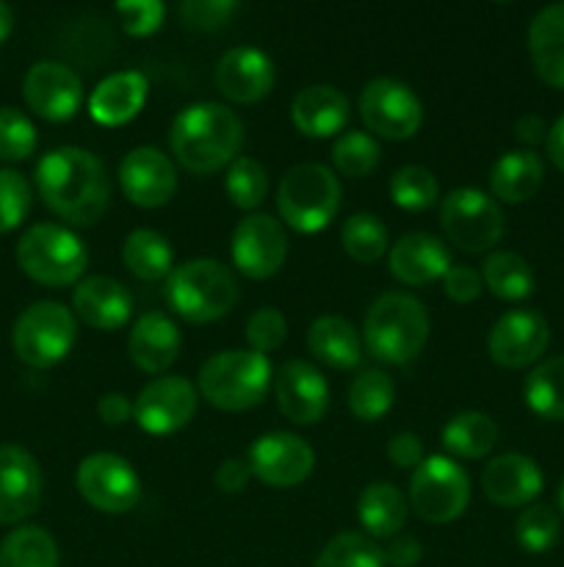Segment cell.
I'll return each mask as SVG.
<instances>
[{
  "label": "cell",
  "mask_w": 564,
  "mask_h": 567,
  "mask_svg": "<svg viewBox=\"0 0 564 567\" xmlns=\"http://www.w3.org/2000/svg\"><path fill=\"white\" fill-rule=\"evenodd\" d=\"M97 415L103 424L119 426L133 415V404L127 402V396H122V393H105L97 402Z\"/></svg>",
  "instance_id": "db71d44e"
},
{
  "label": "cell",
  "mask_w": 564,
  "mask_h": 567,
  "mask_svg": "<svg viewBox=\"0 0 564 567\" xmlns=\"http://www.w3.org/2000/svg\"><path fill=\"white\" fill-rule=\"evenodd\" d=\"M0 567H59V546L42 526H20L0 543Z\"/></svg>",
  "instance_id": "e575fe53"
},
{
  "label": "cell",
  "mask_w": 564,
  "mask_h": 567,
  "mask_svg": "<svg viewBox=\"0 0 564 567\" xmlns=\"http://www.w3.org/2000/svg\"><path fill=\"white\" fill-rule=\"evenodd\" d=\"M22 94L33 114L48 122H66L81 109V78L59 61H39L28 70Z\"/></svg>",
  "instance_id": "e0dca14e"
},
{
  "label": "cell",
  "mask_w": 564,
  "mask_h": 567,
  "mask_svg": "<svg viewBox=\"0 0 564 567\" xmlns=\"http://www.w3.org/2000/svg\"><path fill=\"white\" fill-rule=\"evenodd\" d=\"M288 238L280 221L269 214H249L232 230V264L249 280H265L282 269Z\"/></svg>",
  "instance_id": "4fadbf2b"
},
{
  "label": "cell",
  "mask_w": 564,
  "mask_h": 567,
  "mask_svg": "<svg viewBox=\"0 0 564 567\" xmlns=\"http://www.w3.org/2000/svg\"><path fill=\"white\" fill-rule=\"evenodd\" d=\"M390 197L404 210H426L440 199V186L426 166L409 164L390 177Z\"/></svg>",
  "instance_id": "ab89813d"
},
{
  "label": "cell",
  "mask_w": 564,
  "mask_h": 567,
  "mask_svg": "<svg viewBox=\"0 0 564 567\" xmlns=\"http://www.w3.org/2000/svg\"><path fill=\"white\" fill-rule=\"evenodd\" d=\"M130 360L147 374H164L180 354V330L164 313H144L127 338Z\"/></svg>",
  "instance_id": "484cf974"
},
{
  "label": "cell",
  "mask_w": 564,
  "mask_h": 567,
  "mask_svg": "<svg viewBox=\"0 0 564 567\" xmlns=\"http://www.w3.org/2000/svg\"><path fill=\"white\" fill-rule=\"evenodd\" d=\"M529 53L536 75L553 89H564V3L542 9L531 20Z\"/></svg>",
  "instance_id": "83f0119b"
},
{
  "label": "cell",
  "mask_w": 564,
  "mask_h": 567,
  "mask_svg": "<svg viewBox=\"0 0 564 567\" xmlns=\"http://www.w3.org/2000/svg\"><path fill=\"white\" fill-rule=\"evenodd\" d=\"M291 120L304 136H335L348 122L346 94L330 83H315V86L302 89L291 103Z\"/></svg>",
  "instance_id": "d4e9b609"
},
{
  "label": "cell",
  "mask_w": 564,
  "mask_h": 567,
  "mask_svg": "<svg viewBox=\"0 0 564 567\" xmlns=\"http://www.w3.org/2000/svg\"><path fill=\"white\" fill-rule=\"evenodd\" d=\"M385 551L359 532H341L332 537L321 554L315 557L313 567H385Z\"/></svg>",
  "instance_id": "74e56055"
},
{
  "label": "cell",
  "mask_w": 564,
  "mask_h": 567,
  "mask_svg": "<svg viewBox=\"0 0 564 567\" xmlns=\"http://www.w3.org/2000/svg\"><path fill=\"white\" fill-rule=\"evenodd\" d=\"M197 413V391L182 377H158L142 388L133 404L138 426L149 435H171Z\"/></svg>",
  "instance_id": "9a60e30c"
},
{
  "label": "cell",
  "mask_w": 564,
  "mask_h": 567,
  "mask_svg": "<svg viewBox=\"0 0 564 567\" xmlns=\"http://www.w3.org/2000/svg\"><path fill=\"white\" fill-rule=\"evenodd\" d=\"M243 336H247L252 352H274V349H280L282 341H285L288 324L276 308H260L249 316Z\"/></svg>",
  "instance_id": "bcb514c9"
},
{
  "label": "cell",
  "mask_w": 564,
  "mask_h": 567,
  "mask_svg": "<svg viewBox=\"0 0 564 567\" xmlns=\"http://www.w3.org/2000/svg\"><path fill=\"white\" fill-rule=\"evenodd\" d=\"M363 338L376 360L404 365L418 358L429 341V313L409 293H382L365 313Z\"/></svg>",
  "instance_id": "3957f363"
},
{
  "label": "cell",
  "mask_w": 564,
  "mask_h": 567,
  "mask_svg": "<svg viewBox=\"0 0 564 567\" xmlns=\"http://www.w3.org/2000/svg\"><path fill=\"white\" fill-rule=\"evenodd\" d=\"M525 404L540 419L564 421V354L547 358L525 377Z\"/></svg>",
  "instance_id": "836d02e7"
},
{
  "label": "cell",
  "mask_w": 564,
  "mask_h": 567,
  "mask_svg": "<svg viewBox=\"0 0 564 567\" xmlns=\"http://www.w3.org/2000/svg\"><path fill=\"white\" fill-rule=\"evenodd\" d=\"M276 404L293 424H315L330 408V385L315 365L288 360L276 374Z\"/></svg>",
  "instance_id": "ffe728a7"
},
{
  "label": "cell",
  "mask_w": 564,
  "mask_h": 567,
  "mask_svg": "<svg viewBox=\"0 0 564 567\" xmlns=\"http://www.w3.org/2000/svg\"><path fill=\"white\" fill-rule=\"evenodd\" d=\"M122 258L125 266L144 282L160 280V277L171 275V260H175V249H171L169 238L160 236L158 230H133L125 238L122 247Z\"/></svg>",
  "instance_id": "1f68e13d"
},
{
  "label": "cell",
  "mask_w": 564,
  "mask_h": 567,
  "mask_svg": "<svg viewBox=\"0 0 564 567\" xmlns=\"http://www.w3.org/2000/svg\"><path fill=\"white\" fill-rule=\"evenodd\" d=\"M387 457L398 468H418L424 463V443L412 432H401V435L390 437V443H387Z\"/></svg>",
  "instance_id": "f907efd6"
},
{
  "label": "cell",
  "mask_w": 564,
  "mask_h": 567,
  "mask_svg": "<svg viewBox=\"0 0 564 567\" xmlns=\"http://www.w3.org/2000/svg\"><path fill=\"white\" fill-rule=\"evenodd\" d=\"M241 142V120L221 103L188 105L175 116L169 131L171 153L194 175H210L232 164Z\"/></svg>",
  "instance_id": "7a4b0ae2"
},
{
  "label": "cell",
  "mask_w": 564,
  "mask_h": 567,
  "mask_svg": "<svg viewBox=\"0 0 564 567\" xmlns=\"http://www.w3.org/2000/svg\"><path fill=\"white\" fill-rule=\"evenodd\" d=\"M307 349L315 360L330 369L348 371L363 358V343L357 330L341 316H321L307 330Z\"/></svg>",
  "instance_id": "f1b7e54d"
},
{
  "label": "cell",
  "mask_w": 564,
  "mask_h": 567,
  "mask_svg": "<svg viewBox=\"0 0 564 567\" xmlns=\"http://www.w3.org/2000/svg\"><path fill=\"white\" fill-rule=\"evenodd\" d=\"M359 524L368 532V537H376V540H385V537H398V532L407 524V502H404L401 493L396 491L387 482H376V485H368L359 496Z\"/></svg>",
  "instance_id": "4dcf8cb0"
},
{
  "label": "cell",
  "mask_w": 564,
  "mask_h": 567,
  "mask_svg": "<svg viewBox=\"0 0 564 567\" xmlns=\"http://www.w3.org/2000/svg\"><path fill=\"white\" fill-rule=\"evenodd\" d=\"M551 343V327L536 310H509L487 338L490 358L501 369H525L545 354Z\"/></svg>",
  "instance_id": "2e32d148"
},
{
  "label": "cell",
  "mask_w": 564,
  "mask_h": 567,
  "mask_svg": "<svg viewBox=\"0 0 564 567\" xmlns=\"http://www.w3.org/2000/svg\"><path fill=\"white\" fill-rule=\"evenodd\" d=\"M17 264L39 286H72L88 264L86 247L72 230L59 225H33L17 244Z\"/></svg>",
  "instance_id": "8992f818"
},
{
  "label": "cell",
  "mask_w": 564,
  "mask_h": 567,
  "mask_svg": "<svg viewBox=\"0 0 564 567\" xmlns=\"http://www.w3.org/2000/svg\"><path fill=\"white\" fill-rule=\"evenodd\" d=\"M481 282L498 299L518 302L534 291V271L518 252H492L481 266Z\"/></svg>",
  "instance_id": "d590c367"
},
{
  "label": "cell",
  "mask_w": 564,
  "mask_h": 567,
  "mask_svg": "<svg viewBox=\"0 0 564 567\" xmlns=\"http://www.w3.org/2000/svg\"><path fill=\"white\" fill-rule=\"evenodd\" d=\"M36 186L44 205L72 225H94L111 199L103 161L81 147H55L36 164Z\"/></svg>",
  "instance_id": "6da1fadb"
},
{
  "label": "cell",
  "mask_w": 564,
  "mask_h": 567,
  "mask_svg": "<svg viewBox=\"0 0 564 567\" xmlns=\"http://www.w3.org/2000/svg\"><path fill=\"white\" fill-rule=\"evenodd\" d=\"M216 86L232 103H258L274 86V64L258 48L227 50L216 64Z\"/></svg>",
  "instance_id": "44dd1931"
},
{
  "label": "cell",
  "mask_w": 564,
  "mask_h": 567,
  "mask_svg": "<svg viewBox=\"0 0 564 567\" xmlns=\"http://www.w3.org/2000/svg\"><path fill=\"white\" fill-rule=\"evenodd\" d=\"M119 186L138 208H160L177 192L175 164L160 150L136 147L122 158Z\"/></svg>",
  "instance_id": "ac0fdd59"
},
{
  "label": "cell",
  "mask_w": 564,
  "mask_h": 567,
  "mask_svg": "<svg viewBox=\"0 0 564 567\" xmlns=\"http://www.w3.org/2000/svg\"><path fill=\"white\" fill-rule=\"evenodd\" d=\"M409 502L418 518L429 524H451L468 509V474L448 457H426L409 480Z\"/></svg>",
  "instance_id": "9c48e42d"
},
{
  "label": "cell",
  "mask_w": 564,
  "mask_h": 567,
  "mask_svg": "<svg viewBox=\"0 0 564 567\" xmlns=\"http://www.w3.org/2000/svg\"><path fill=\"white\" fill-rule=\"evenodd\" d=\"M545 144H547V155H551L553 164L564 172V114L553 122V127L547 131Z\"/></svg>",
  "instance_id": "9f6ffc18"
},
{
  "label": "cell",
  "mask_w": 564,
  "mask_h": 567,
  "mask_svg": "<svg viewBox=\"0 0 564 567\" xmlns=\"http://www.w3.org/2000/svg\"><path fill=\"white\" fill-rule=\"evenodd\" d=\"M75 485L83 502L108 515L127 513L142 498V482H138L136 471L130 468L127 460L108 452L92 454V457L83 460L77 465Z\"/></svg>",
  "instance_id": "7c38bea8"
},
{
  "label": "cell",
  "mask_w": 564,
  "mask_h": 567,
  "mask_svg": "<svg viewBox=\"0 0 564 567\" xmlns=\"http://www.w3.org/2000/svg\"><path fill=\"white\" fill-rule=\"evenodd\" d=\"M276 208L296 233H318L341 208V183L326 166L299 164L282 177Z\"/></svg>",
  "instance_id": "52a82bcc"
},
{
  "label": "cell",
  "mask_w": 564,
  "mask_h": 567,
  "mask_svg": "<svg viewBox=\"0 0 564 567\" xmlns=\"http://www.w3.org/2000/svg\"><path fill=\"white\" fill-rule=\"evenodd\" d=\"M390 275L404 286H429L451 269V252L429 233H407L390 249Z\"/></svg>",
  "instance_id": "7402d4cb"
},
{
  "label": "cell",
  "mask_w": 564,
  "mask_h": 567,
  "mask_svg": "<svg viewBox=\"0 0 564 567\" xmlns=\"http://www.w3.org/2000/svg\"><path fill=\"white\" fill-rule=\"evenodd\" d=\"M249 480H252L249 463H243V460L238 457L224 460V463L219 465V471H216V487H219L221 493H241L243 487L249 485Z\"/></svg>",
  "instance_id": "816d5d0a"
},
{
  "label": "cell",
  "mask_w": 564,
  "mask_h": 567,
  "mask_svg": "<svg viewBox=\"0 0 564 567\" xmlns=\"http://www.w3.org/2000/svg\"><path fill=\"white\" fill-rule=\"evenodd\" d=\"M481 487L498 507H525L542 493V471L523 454H501L484 468Z\"/></svg>",
  "instance_id": "cb8c5ba5"
},
{
  "label": "cell",
  "mask_w": 564,
  "mask_h": 567,
  "mask_svg": "<svg viewBox=\"0 0 564 567\" xmlns=\"http://www.w3.org/2000/svg\"><path fill=\"white\" fill-rule=\"evenodd\" d=\"M269 194V175L254 158H236L227 172V197L241 210H254Z\"/></svg>",
  "instance_id": "b9f144b4"
},
{
  "label": "cell",
  "mask_w": 564,
  "mask_h": 567,
  "mask_svg": "<svg viewBox=\"0 0 564 567\" xmlns=\"http://www.w3.org/2000/svg\"><path fill=\"white\" fill-rule=\"evenodd\" d=\"M341 244L357 264H374L387 252V230L374 214H354L343 221Z\"/></svg>",
  "instance_id": "f35d334b"
},
{
  "label": "cell",
  "mask_w": 564,
  "mask_h": 567,
  "mask_svg": "<svg viewBox=\"0 0 564 567\" xmlns=\"http://www.w3.org/2000/svg\"><path fill=\"white\" fill-rule=\"evenodd\" d=\"M11 28H14V11L11 6L0 3V44L11 37Z\"/></svg>",
  "instance_id": "6f0895ef"
},
{
  "label": "cell",
  "mask_w": 564,
  "mask_h": 567,
  "mask_svg": "<svg viewBox=\"0 0 564 567\" xmlns=\"http://www.w3.org/2000/svg\"><path fill=\"white\" fill-rule=\"evenodd\" d=\"M116 14L130 37H149L164 22L166 6L158 0H122L116 3Z\"/></svg>",
  "instance_id": "7dc6e473"
},
{
  "label": "cell",
  "mask_w": 564,
  "mask_h": 567,
  "mask_svg": "<svg viewBox=\"0 0 564 567\" xmlns=\"http://www.w3.org/2000/svg\"><path fill=\"white\" fill-rule=\"evenodd\" d=\"M166 299L171 310L191 324H210L236 308L238 286L219 260L197 258L171 269Z\"/></svg>",
  "instance_id": "277c9868"
},
{
  "label": "cell",
  "mask_w": 564,
  "mask_h": 567,
  "mask_svg": "<svg viewBox=\"0 0 564 567\" xmlns=\"http://www.w3.org/2000/svg\"><path fill=\"white\" fill-rule=\"evenodd\" d=\"M542 183V161L531 150H512L501 155L490 172V188L495 199L509 205L525 203L536 194Z\"/></svg>",
  "instance_id": "f546056e"
},
{
  "label": "cell",
  "mask_w": 564,
  "mask_h": 567,
  "mask_svg": "<svg viewBox=\"0 0 564 567\" xmlns=\"http://www.w3.org/2000/svg\"><path fill=\"white\" fill-rule=\"evenodd\" d=\"M42 502V471L22 446H0V524L31 518Z\"/></svg>",
  "instance_id": "d6986e66"
},
{
  "label": "cell",
  "mask_w": 564,
  "mask_h": 567,
  "mask_svg": "<svg viewBox=\"0 0 564 567\" xmlns=\"http://www.w3.org/2000/svg\"><path fill=\"white\" fill-rule=\"evenodd\" d=\"M359 114L370 133L393 138V142L412 138L424 120L418 94L396 78H374L370 83H365L363 94H359Z\"/></svg>",
  "instance_id": "8fae6325"
},
{
  "label": "cell",
  "mask_w": 564,
  "mask_h": 567,
  "mask_svg": "<svg viewBox=\"0 0 564 567\" xmlns=\"http://www.w3.org/2000/svg\"><path fill=\"white\" fill-rule=\"evenodd\" d=\"M440 221L448 241L462 252H484L503 236V210L490 194L457 188L440 203Z\"/></svg>",
  "instance_id": "30bf717a"
},
{
  "label": "cell",
  "mask_w": 564,
  "mask_h": 567,
  "mask_svg": "<svg viewBox=\"0 0 564 567\" xmlns=\"http://www.w3.org/2000/svg\"><path fill=\"white\" fill-rule=\"evenodd\" d=\"M514 535H518L520 548H525L529 554H545L558 543L562 524H558V515L547 504H531L520 513L518 524H514Z\"/></svg>",
  "instance_id": "60d3db41"
},
{
  "label": "cell",
  "mask_w": 564,
  "mask_h": 567,
  "mask_svg": "<svg viewBox=\"0 0 564 567\" xmlns=\"http://www.w3.org/2000/svg\"><path fill=\"white\" fill-rule=\"evenodd\" d=\"M558 507H562V513H564V482H562V487H558Z\"/></svg>",
  "instance_id": "680465c9"
},
{
  "label": "cell",
  "mask_w": 564,
  "mask_h": 567,
  "mask_svg": "<svg viewBox=\"0 0 564 567\" xmlns=\"http://www.w3.org/2000/svg\"><path fill=\"white\" fill-rule=\"evenodd\" d=\"M498 441V426L495 421L487 413H459L442 430V443L451 454L462 460H479L492 452Z\"/></svg>",
  "instance_id": "d6a6232c"
},
{
  "label": "cell",
  "mask_w": 564,
  "mask_h": 567,
  "mask_svg": "<svg viewBox=\"0 0 564 567\" xmlns=\"http://www.w3.org/2000/svg\"><path fill=\"white\" fill-rule=\"evenodd\" d=\"M75 316L61 302H33L17 319L11 343L17 358L31 369H53L75 347Z\"/></svg>",
  "instance_id": "ba28073f"
},
{
  "label": "cell",
  "mask_w": 564,
  "mask_h": 567,
  "mask_svg": "<svg viewBox=\"0 0 564 567\" xmlns=\"http://www.w3.org/2000/svg\"><path fill=\"white\" fill-rule=\"evenodd\" d=\"M144 100H147V78L142 72H116L97 83L88 97V114L105 127L125 125L142 111Z\"/></svg>",
  "instance_id": "4316f807"
},
{
  "label": "cell",
  "mask_w": 564,
  "mask_h": 567,
  "mask_svg": "<svg viewBox=\"0 0 564 567\" xmlns=\"http://www.w3.org/2000/svg\"><path fill=\"white\" fill-rule=\"evenodd\" d=\"M315 454L293 432H269L249 449V471L269 487H296L313 474Z\"/></svg>",
  "instance_id": "5bb4252c"
},
{
  "label": "cell",
  "mask_w": 564,
  "mask_h": 567,
  "mask_svg": "<svg viewBox=\"0 0 564 567\" xmlns=\"http://www.w3.org/2000/svg\"><path fill=\"white\" fill-rule=\"evenodd\" d=\"M31 210V186L17 169H0V233L22 225Z\"/></svg>",
  "instance_id": "f6af8a7d"
},
{
  "label": "cell",
  "mask_w": 564,
  "mask_h": 567,
  "mask_svg": "<svg viewBox=\"0 0 564 567\" xmlns=\"http://www.w3.org/2000/svg\"><path fill=\"white\" fill-rule=\"evenodd\" d=\"M332 161L346 177H365L379 164V144L363 131H348L332 147Z\"/></svg>",
  "instance_id": "7bdbcfd3"
},
{
  "label": "cell",
  "mask_w": 564,
  "mask_h": 567,
  "mask_svg": "<svg viewBox=\"0 0 564 567\" xmlns=\"http://www.w3.org/2000/svg\"><path fill=\"white\" fill-rule=\"evenodd\" d=\"M180 20L188 28H197V31H213L221 28L236 11L232 0H182L180 3Z\"/></svg>",
  "instance_id": "c3c4849f"
},
{
  "label": "cell",
  "mask_w": 564,
  "mask_h": 567,
  "mask_svg": "<svg viewBox=\"0 0 564 567\" xmlns=\"http://www.w3.org/2000/svg\"><path fill=\"white\" fill-rule=\"evenodd\" d=\"M199 393L219 410H249L260 404L271 385V363L265 354L230 349L219 352L199 369Z\"/></svg>",
  "instance_id": "5b68a950"
},
{
  "label": "cell",
  "mask_w": 564,
  "mask_h": 567,
  "mask_svg": "<svg viewBox=\"0 0 564 567\" xmlns=\"http://www.w3.org/2000/svg\"><path fill=\"white\" fill-rule=\"evenodd\" d=\"M396 388L393 380L379 369H368L359 377H354L348 388V410L359 421H379L387 410L393 408Z\"/></svg>",
  "instance_id": "8d00e7d4"
},
{
  "label": "cell",
  "mask_w": 564,
  "mask_h": 567,
  "mask_svg": "<svg viewBox=\"0 0 564 567\" xmlns=\"http://www.w3.org/2000/svg\"><path fill=\"white\" fill-rule=\"evenodd\" d=\"M514 136L523 144H540L547 138V125L542 116L536 114H523L518 122H514Z\"/></svg>",
  "instance_id": "11a10c76"
},
{
  "label": "cell",
  "mask_w": 564,
  "mask_h": 567,
  "mask_svg": "<svg viewBox=\"0 0 564 567\" xmlns=\"http://www.w3.org/2000/svg\"><path fill=\"white\" fill-rule=\"evenodd\" d=\"M36 150V127L22 111L0 109V161H25Z\"/></svg>",
  "instance_id": "ee69618b"
},
{
  "label": "cell",
  "mask_w": 564,
  "mask_h": 567,
  "mask_svg": "<svg viewBox=\"0 0 564 567\" xmlns=\"http://www.w3.org/2000/svg\"><path fill=\"white\" fill-rule=\"evenodd\" d=\"M72 308L83 324L111 332L127 324L133 313V299L119 280L97 275L77 282L72 293Z\"/></svg>",
  "instance_id": "603a6c76"
},
{
  "label": "cell",
  "mask_w": 564,
  "mask_h": 567,
  "mask_svg": "<svg viewBox=\"0 0 564 567\" xmlns=\"http://www.w3.org/2000/svg\"><path fill=\"white\" fill-rule=\"evenodd\" d=\"M420 557H424V546L409 535L393 537V543L385 551V563L393 567H415L420 563Z\"/></svg>",
  "instance_id": "f5cc1de1"
},
{
  "label": "cell",
  "mask_w": 564,
  "mask_h": 567,
  "mask_svg": "<svg viewBox=\"0 0 564 567\" xmlns=\"http://www.w3.org/2000/svg\"><path fill=\"white\" fill-rule=\"evenodd\" d=\"M442 288L453 302H473L481 293V275L470 266H451L442 277Z\"/></svg>",
  "instance_id": "681fc988"
}]
</instances>
